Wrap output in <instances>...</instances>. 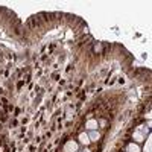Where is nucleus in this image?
Returning a JSON list of instances; mask_svg holds the SVG:
<instances>
[{"instance_id": "obj_5", "label": "nucleus", "mask_w": 152, "mask_h": 152, "mask_svg": "<svg viewBox=\"0 0 152 152\" xmlns=\"http://www.w3.org/2000/svg\"><path fill=\"white\" fill-rule=\"evenodd\" d=\"M128 152H140V148H138V144H135V143H129Z\"/></svg>"}, {"instance_id": "obj_8", "label": "nucleus", "mask_w": 152, "mask_h": 152, "mask_svg": "<svg viewBox=\"0 0 152 152\" xmlns=\"http://www.w3.org/2000/svg\"><path fill=\"white\" fill-rule=\"evenodd\" d=\"M81 152H90L88 149H84V151H81Z\"/></svg>"}, {"instance_id": "obj_4", "label": "nucleus", "mask_w": 152, "mask_h": 152, "mask_svg": "<svg viewBox=\"0 0 152 152\" xmlns=\"http://www.w3.org/2000/svg\"><path fill=\"white\" fill-rule=\"evenodd\" d=\"M85 128L90 129V131L96 129V128H97V120H91V119H90V120L87 122V125H85Z\"/></svg>"}, {"instance_id": "obj_1", "label": "nucleus", "mask_w": 152, "mask_h": 152, "mask_svg": "<svg viewBox=\"0 0 152 152\" xmlns=\"http://www.w3.org/2000/svg\"><path fill=\"white\" fill-rule=\"evenodd\" d=\"M64 152H78V143L73 142V140L67 142L65 146H64Z\"/></svg>"}, {"instance_id": "obj_2", "label": "nucleus", "mask_w": 152, "mask_h": 152, "mask_svg": "<svg viewBox=\"0 0 152 152\" xmlns=\"http://www.w3.org/2000/svg\"><path fill=\"white\" fill-rule=\"evenodd\" d=\"M88 138H90V142H97L99 138H101V134H99L96 129H93V131H90V134H88Z\"/></svg>"}, {"instance_id": "obj_3", "label": "nucleus", "mask_w": 152, "mask_h": 152, "mask_svg": "<svg viewBox=\"0 0 152 152\" xmlns=\"http://www.w3.org/2000/svg\"><path fill=\"white\" fill-rule=\"evenodd\" d=\"M79 142H81L82 144H85V146H87V144L90 143L88 134H85V133H81V134H79Z\"/></svg>"}, {"instance_id": "obj_7", "label": "nucleus", "mask_w": 152, "mask_h": 152, "mask_svg": "<svg viewBox=\"0 0 152 152\" xmlns=\"http://www.w3.org/2000/svg\"><path fill=\"white\" fill-rule=\"evenodd\" d=\"M143 152H151V138H148L146 146H144V151H143Z\"/></svg>"}, {"instance_id": "obj_6", "label": "nucleus", "mask_w": 152, "mask_h": 152, "mask_svg": "<svg viewBox=\"0 0 152 152\" xmlns=\"http://www.w3.org/2000/svg\"><path fill=\"white\" fill-rule=\"evenodd\" d=\"M134 140H135V142H138V143L144 140V137H143V134L140 133V131H135V133H134Z\"/></svg>"}]
</instances>
